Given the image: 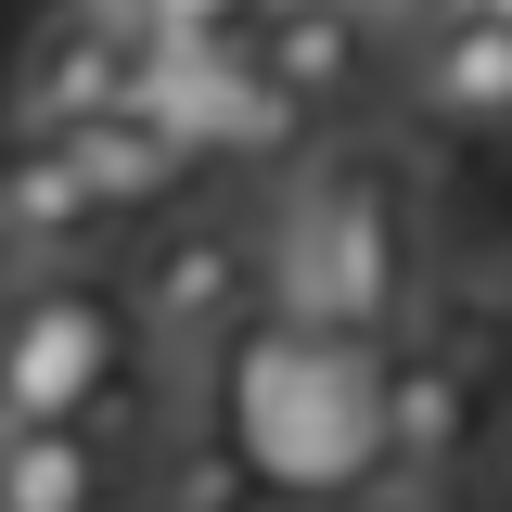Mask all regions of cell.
Returning <instances> with one entry per match:
<instances>
[{
    "label": "cell",
    "mask_w": 512,
    "mask_h": 512,
    "mask_svg": "<svg viewBox=\"0 0 512 512\" xmlns=\"http://www.w3.org/2000/svg\"><path fill=\"white\" fill-rule=\"evenodd\" d=\"M77 13H103V26H128V39L154 26V0H77Z\"/></svg>",
    "instance_id": "cell-15"
},
{
    "label": "cell",
    "mask_w": 512,
    "mask_h": 512,
    "mask_svg": "<svg viewBox=\"0 0 512 512\" xmlns=\"http://www.w3.org/2000/svg\"><path fill=\"white\" fill-rule=\"evenodd\" d=\"M128 461L103 423H0V512H116Z\"/></svg>",
    "instance_id": "cell-9"
},
{
    "label": "cell",
    "mask_w": 512,
    "mask_h": 512,
    "mask_svg": "<svg viewBox=\"0 0 512 512\" xmlns=\"http://www.w3.org/2000/svg\"><path fill=\"white\" fill-rule=\"evenodd\" d=\"M167 512H244V461H231V448L180 461V474H167Z\"/></svg>",
    "instance_id": "cell-13"
},
{
    "label": "cell",
    "mask_w": 512,
    "mask_h": 512,
    "mask_svg": "<svg viewBox=\"0 0 512 512\" xmlns=\"http://www.w3.org/2000/svg\"><path fill=\"white\" fill-rule=\"evenodd\" d=\"M487 13H512V0H487Z\"/></svg>",
    "instance_id": "cell-17"
},
{
    "label": "cell",
    "mask_w": 512,
    "mask_h": 512,
    "mask_svg": "<svg viewBox=\"0 0 512 512\" xmlns=\"http://www.w3.org/2000/svg\"><path fill=\"white\" fill-rule=\"evenodd\" d=\"M269 269H282V308L295 320H320V333H384L397 295H410V192L384 180L372 154L308 167Z\"/></svg>",
    "instance_id": "cell-2"
},
{
    "label": "cell",
    "mask_w": 512,
    "mask_h": 512,
    "mask_svg": "<svg viewBox=\"0 0 512 512\" xmlns=\"http://www.w3.org/2000/svg\"><path fill=\"white\" fill-rule=\"evenodd\" d=\"M256 52L282 64V90H308L320 116H333V103H359V90H372L384 39H372V13H359V0H269Z\"/></svg>",
    "instance_id": "cell-10"
},
{
    "label": "cell",
    "mask_w": 512,
    "mask_h": 512,
    "mask_svg": "<svg viewBox=\"0 0 512 512\" xmlns=\"http://www.w3.org/2000/svg\"><path fill=\"white\" fill-rule=\"evenodd\" d=\"M397 77H410V116L423 128H448V141H512V13H487V0L436 13L397 52Z\"/></svg>",
    "instance_id": "cell-6"
},
{
    "label": "cell",
    "mask_w": 512,
    "mask_h": 512,
    "mask_svg": "<svg viewBox=\"0 0 512 512\" xmlns=\"http://www.w3.org/2000/svg\"><path fill=\"white\" fill-rule=\"evenodd\" d=\"M116 205L77 180L64 141H0V269H90Z\"/></svg>",
    "instance_id": "cell-7"
},
{
    "label": "cell",
    "mask_w": 512,
    "mask_h": 512,
    "mask_svg": "<svg viewBox=\"0 0 512 512\" xmlns=\"http://www.w3.org/2000/svg\"><path fill=\"white\" fill-rule=\"evenodd\" d=\"M128 77H141V39L64 0L52 26L13 52V90H0V141H64V128L116 116V103H128Z\"/></svg>",
    "instance_id": "cell-5"
},
{
    "label": "cell",
    "mask_w": 512,
    "mask_h": 512,
    "mask_svg": "<svg viewBox=\"0 0 512 512\" xmlns=\"http://www.w3.org/2000/svg\"><path fill=\"white\" fill-rule=\"evenodd\" d=\"M128 103L167 128L192 167H205V154L282 167V154H308V128H320V103H308V90H282V64L256 52V39H141Z\"/></svg>",
    "instance_id": "cell-3"
},
{
    "label": "cell",
    "mask_w": 512,
    "mask_h": 512,
    "mask_svg": "<svg viewBox=\"0 0 512 512\" xmlns=\"http://www.w3.org/2000/svg\"><path fill=\"white\" fill-rule=\"evenodd\" d=\"M256 26H269V0H154L141 39H256Z\"/></svg>",
    "instance_id": "cell-12"
},
{
    "label": "cell",
    "mask_w": 512,
    "mask_h": 512,
    "mask_svg": "<svg viewBox=\"0 0 512 512\" xmlns=\"http://www.w3.org/2000/svg\"><path fill=\"white\" fill-rule=\"evenodd\" d=\"M0 423H13V410H0Z\"/></svg>",
    "instance_id": "cell-18"
},
{
    "label": "cell",
    "mask_w": 512,
    "mask_h": 512,
    "mask_svg": "<svg viewBox=\"0 0 512 512\" xmlns=\"http://www.w3.org/2000/svg\"><path fill=\"white\" fill-rule=\"evenodd\" d=\"M64 154H77V180L103 192L116 218H167V205L192 192V154L141 116V103H116V116H90V128H64Z\"/></svg>",
    "instance_id": "cell-11"
},
{
    "label": "cell",
    "mask_w": 512,
    "mask_h": 512,
    "mask_svg": "<svg viewBox=\"0 0 512 512\" xmlns=\"http://www.w3.org/2000/svg\"><path fill=\"white\" fill-rule=\"evenodd\" d=\"M256 295H269V256H256V231H231V218L154 231V244L128 256V320H141V346H167V359L218 346Z\"/></svg>",
    "instance_id": "cell-4"
},
{
    "label": "cell",
    "mask_w": 512,
    "mask_h": 512,
    "mask_svg": "<svg viewBox=\"0 0 512 512\" xmlns=\"http://www.w3.org/2000/svg\"><path fill=\"white\" fill-rule=\"evenodd\" d=\"M141 372L128 282L103 269H0V410L13 423H103Z\"/></svg>",
    "instance_id": "cell-1"
},
{
    "label": "cell",
    "mask_w": 512,
    "mask_h": 512,
    "mask_svg": "<svg viewBox=\"0 0 512 512\" xmlns=\"http://www.w3.org/2000/svg\"><path fill=\"white\" fill-rule=\"evenodd\" d=\"M474 436H487V359H474V346H410V359L384 372V448L448 487V474L474 461Z\"/></svg>",
    "instance_id": "cell-8"
},
{
    "label": "cell",
    "mask_w": 512,
    "mask_h": 512,
    "mask_svg": "<svg viewBox=\"0 0 512 512\" xmlns=\"http://www.w3.org/2000/svg\"><path fill=\"white\" fill-rule=\"evenodd\" d=\"M359 13H372V39H397V52H410V39H423L436 13H461V0H359Z\"/></svg>",
    "instance_id": "cell-14"
},
{
    "label": "cell",
    "mask_w": 512,
    "mask_h": 512,
    "mask_svg": "<svg viewBox=\"0 0 512 512\" xmlns=\"http://www.w3.org/2000/svg\"><path fill=\"white\" fill-rule=\"evenodd\" d=\"M372 512H423V500H372Z\"/></svg>",
    "instance_id": "cell-16"
}]
</instances>
